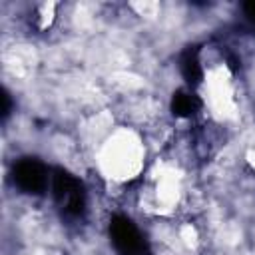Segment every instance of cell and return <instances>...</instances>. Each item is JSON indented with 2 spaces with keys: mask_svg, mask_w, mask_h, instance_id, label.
<instances>
[{
  "mask_svg": "<svg viewBox=\"0 0 255 255\" xmlns=\"http://www.w3.org/2000/svg\"><path fill=\"white\" fill-rule=\"evenodd\" d=\"M145 141L133 128H116L98 141V171L112 183H129L141 175L145 167Z\"/></svg>",
  "mask_w": 255,
  "mask_h": 255,
  "instance_id": "1",
  "label": "cell"
},
{
  "mask_svg": "<svg viewBox=\"0 0 255 255\" xmlns=\"http://www.w3.org/2000/svg\"><path fill=\"white\" fill-rule=\"evenodd\" d=\"M201 100L205 112L215 122H231L239 116V96L231 72L225 64L207 68L201 84Z\"/></svg>",
  "mask_w": 255,
  "mask_h": 255,
  "instance_id": "2",
  "label": "cell"
},
{
  "mask_svg": "<svg viewBox=\"0 0 255 255\" xmlns=\"http://www.w3.org/2000/svg\"><path fill=\"white\" fill-rule=\"evenodd\" d=\"M181 171L177 165L157 161L143 185V207L155 215H169L183 199Z\"/></svg>",
  "mask_w": 255,
  "mask_h": 255,
  "instance_id": "3",
  "label": "cell"
},
{
  "mask_svg": "<svg viewBox=\"0 0 255 255\" xmlns=\"http://www.w3.org/2000/svg\"><path fill=\"white\" fill-rule=\"evenodd\" d=\"M245 161H247V165L255 171V143L245 151Z\"/></svg>",
  "mask_w": 255,
  "mask_h": 255,
  "instance_id": "4",
  "label": "cell"
}]
</instances>
